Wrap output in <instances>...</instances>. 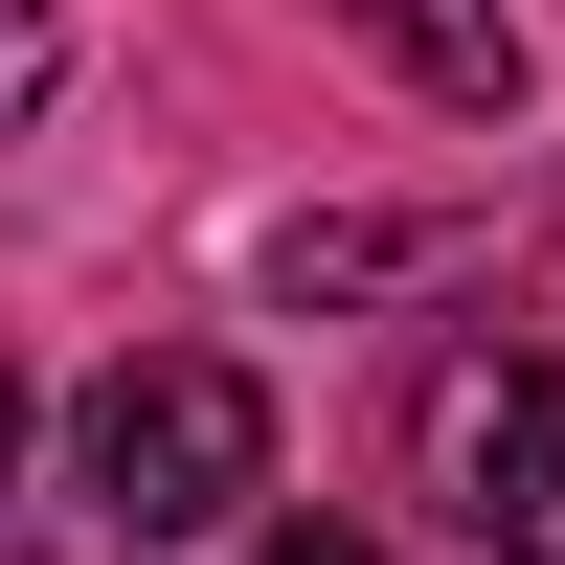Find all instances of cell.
I'll use <instances>...</instances> for the list:
<instances>
[{
	"mask_svg": "<svg viewBox=\"0 0 565 565\" xmlns=\"http://www.w3.org/2000/svg\"><path fill=\"white\" fill-rule=\"evenodd\" d=\"M249 498H271V385L226 340H136L90 385V521L114 543H226Z\"/></svg>",
	"mask_w": 565,
	"mask_h": 565,
	"instance_id": "cell-1",
	"label": "cell"
},
{
	"mask_svg": "<svg viewBox=\"0 0 565 565\" xmlns=\"http://www.w3.org/2000/svg\"><path fill=\"white\" fill-rule=\"evenodd\" d=\"M430 498L498 565H565V362H452L430 385Z\"/></svg>",
	"mask_w": 565,
	"mask_h": 565,
	"instance_id": "cell-2",
	"label": "cell"
},
{
	"mask_svg": "<svg viewBox=\"0 0 565 565\" xmlns=\"http://www.w3.org/2000/svg\"><path fill=\"white\" fill-rule=\"evenodd\" d=\"M340 23L385 45L430 114H521V23H498V0H340Z\"/></svg>",
	"mask_w": 565,
	"mask_h": 565,
	"instance_id": "cell-3",
	"label": "cell"
},
{
	"mask_svg": "<svg viewBox=\"0 0 565 565\" xmlns=\"http://www.w3.org/2000/svg\"><path fill=\"white\" fill-rule=\"evenodd\" d=\"M45 90H68V0H0V136H23Z\"/></svg>",
	"mask_w": 565,
	"mask_h": 565,
	"instance_id": "cell-4",
	"label": "cell"
},
{
	"mask_svg": "<svg viewBox=\"0 0 565 565\" xmlns=\"http://www.w3.org/2000/svg\"><path fill=\"white\" fill-rule=\"evenodd\" d=\"M249 565H385V543H362V521H271Z\"/></svg>",
	"mask_w": 565,
	"mask_h": 565,
	"instance_id": "cell-5",
	"label": "cell"
},
{
	"mask_svg": "<svg viewBox=\"0 0 565 565\" xmlns=\"http://www.w3.org/2000/svg\"><path fill=\"white\" fill-rule=\"evenodd\" d=\"M0 476H23V362H0Z\"/></svg>",
	"mask_w": 565,
	"mask_h": 565,
	"instance_id": "cell-6",
	"label": "cell"
}]
</instances>
